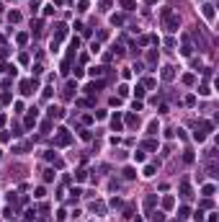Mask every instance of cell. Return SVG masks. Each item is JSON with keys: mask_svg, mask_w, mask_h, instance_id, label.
Returning a JSON list of instances; mask_svg holds the SVG:
<instances>
[{"mask_svg": "<svg viewBox=\"0 0 219 222\" xmlns=\"http://www.w3.org/2000/svg\"><path fill=\"white\" fill-rule=\"evenodd\" d=\"M57 145H70V134L64 132V129H59V134H57Z\"/></svg>", "mask_w": 219, "mask_h": 222, "instance_id": "1", "label": "cell"}, {"mask_svg": "<svg viewBox=\"0 0 219 222\" xmlns=\"http://www.w3.org/2000/svg\"><path fill=\"white\" fill-rule=\"evenodd\" d=\"M162 78H165V80H173V78H175V67H170V65L162 67Z\"/></svg>", "mask_w": 219, "mask_h": 222, "instance_id": "2", "label": "cell"}, {"mask_svg": "<svg viewBox=\"0 0 219 222\" xmlns=\"http://www.w3.org/2000/svg\"><path fill=\"white\" fill-rule=\"evenodd\" d=\"M31 88H36V83H28V80H26V83H21V93H26V96H28V93H34Z\"/></svg>", "mask_w": 219, "mask_h": 222, "instance_id": "3", "label": "cell"}, {"mask_svg": "<svg viewBox=\"0 0 219 222\" xmlns=\"http://www.w3.org/2000/svg\"><path fill=\"white\" fill-rule=\"evenodd\" d=\"M111 129H114V132H121V116H119V114L111 119Z\"/></svg>", "mask_w": 219, "mask_h": 222, "instance_id": "4", "label": "cell"}, {"mask_svg": "<svg viewBox=\"0 0 219 222\" xmlns=\"http://www.w3.org/2000/svg\"><path fill=\"white\" fill-rule=\"evenodd\" d=\"M49 116L52 119H59V116H62V108L59 106H49Z\"/></svg>", "mask_w": 219, "mask_h": 222, "instance_id": "5", "label": "cell"}, {"mask_svg": "<svg viewBox=\"0 0 219 222\" xmlns=\"http://www.w3.org/2000/svg\"><path fill=\"white\" fill-rule=\"evenodd\" d=\"M204 16L209 21H214V5H204Z\"/></svg>", "mask_w": 219, "mask_h": 222, "instance_id": "6", "label": "cell"}, {"mask_svg": "<svg viewBox=\"0 0 219 222\" xmlns=\"http://www.w3.org/2000/svg\"><path fill=\"white\" fill-rule=\"evenodd\" d=\"M180 196H191V186L188 184H180Z\"/></svg>", "mask_w": 219, "mask_h": 222, "instance_id": "7", "label": "cell"}, {"mask_svg": "<svg viewBox=\"0 0 219 222\" xmlns=\"http://www.w3.org/2000/svg\"><path fill=\"white\" fill-rule=\"evenodd\" d=\"M64 34H67V26H64V23H59V26H57V39H62Z\"/></svg>", "mask_w": 219, "mask_h": 222, "instance_id": "8", "label": "cell"}, {"mask_svg": "<svg viewBox=\"0 0 219 222\" xmlns=\"http://www.w3.org/2000/svg\"><path fill=\"white\" fill-rule=\"evenodd\" d=\"M186 217H188V207H180L178 209V220H186Z\"/></svg>", "mask_w": 219, "mask_h": 222, "instance_id": "9", "label": "cell"}, {"mask_svg": "<svg viewBox=\"0 0 219 222\" xmlns=\"http://www.w3.org/2000/svg\"><path fill=\"white\" fill-rule=\"evenodd\" d=\"M212 194H214V186H212V184L204 186V196H212Z\"/></svg>", "mask_w": 219, "mask_h": 222, "instance_id": "10", "label": "cell"}, {"mask_svg": "<svg viewBox=\"0 0 219 222\" xmlns=\"http://www.w3.org/2000/svg\"><path fill=\"white\" fill-rule=\"evenodd\" d=\"M134 176H137V173L132 171V168H124V178H134Z\"/></svg>", "mask_w": 219, "mask_h": 222, "instance_id": "11", "label": "cell"}, {"mask_svg": "<svg viewBox=\"0 0 219 222\" xmlns=\"http://www.w3.org/2000/svg\"><path fill=\"white\" fill-rule=\"evenodd\" d=\"M8 18H10V21H13V23H18V21H21V16H18V13H16V11H13V13H10V16H8Z\"/></svg>", "mask_w": 219, "mask_h": 222, "instance_id": "12", "label": "cell"}, {"mask_svg": "<svg viewBox=\"0 0 219 222\" xmlns=\"http://www.w3.org/2000/svg\"><path fill=\"white\" fill-rule=\"evenodd\" d=\"M103 70H106V67H93V70H90V75H103Z\"/></svg>", "mask_w": 219, "mask_h": 222, "instance_id": "13", "label": "cell"}, {"mask_svg": "<svg viewBox=\"0 0 219 222\" xmlns=\"http://www.w3.org/2000/svg\"><path fill=\"white\" fill-rule=\"evenodd\" d=\"M157 129H160V127H157V121H152V124H149V134H157Z\"/></svg>", "mask_w": 219, "mask_h": 222, "instance_id": "14", "label": "cell"}, {"mask_svg": "<svg viewBox=\"0 0 219 222\" xmlns=\"http://www.w3.org/2000/svg\"><path fill=\"white\" fill-rule=\"evenodd\" d=\"M199 93H201V96H209L212 90H209V85H201V88H199Z\"/></svg>", "mask_w": 219, "mask_h": 222, "instance_id": "15", "label": "cell"}, {"mask_svg": "<svg viewBox=\"0 0 219 222\" xmlns=\"http://www.w3.org/2000/svg\"><path fill=\"white\" fill-rule=\"evenodd\" d=\"M147 3H157V0H147Z\"/></svg>", "mask_w": 219, "mask_h": 222, "instance_id": "16", "label": "cell"}]
</instances>
